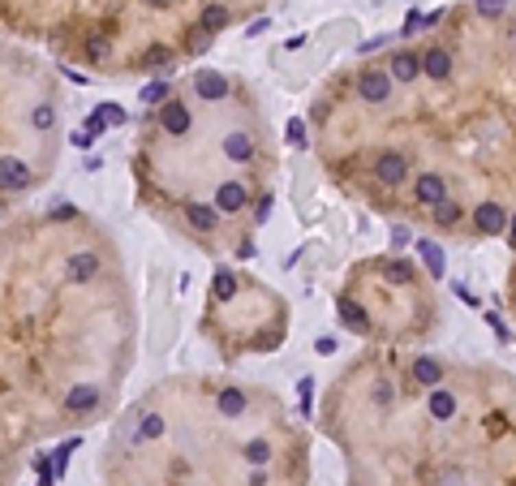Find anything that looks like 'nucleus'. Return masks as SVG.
<instances>
[{"instance_id":"f8f14e48","label":"nucleus","mask_w":516,"mask_h":486,"mask_svg":"<svg viewBox=\"0 0 516 486\" xmlns=\"http://www.w3.org/2000/svg\"><path fill=\"white\" fill-rule=\"evenodd\" d=\"M430 417L434 422H452V417H456V396L452 392H443V387H430Z\"/></svg>"},{"instance_id":"412c9836","label":"nucleus","mask_w":516,"mask_h":486,"mask_svg":"<svg viewBox=\"0 0 516 486\" xmlns=\"http://www.w3.org/2000/svg\"><path fill=\"white\" fill-rule=\"evenodd\" d=\"M434 211V224H439V229H456L460 224V202H452V198H443L439 207H430Z\"/></svg>"},{"instance_id":"2eb2a0df","label":"nucleus","mask_w":516,"mask_h":486,"mask_svg":"<svg viewBox=\"0 0 516 486\" xmlns=\"http://www.w3.org/2000/svg\"><path fill=\"white\" fill-rule=\"evenodd\" d=\"M392 73H396V82H413L417 73H422V56H413V52H400L392 60Z\"/></svg>"},{"instance_id":"0eeeda50","label":"nucleus","mask_w":516,"mask_h":486,"mask_svg":"<svg viewBox=\"0 0 516 486\" xmlns=\"http://www.w3.org/2000/svg\"><path fill=\"white\" fill-rule=\"evenodd\" d=\"M159 129H164V134H172V138H181V134H189V108L185 104H164L159 108Z\"/></svg>"},{"instance_id":"a211bd4d","label":"nucleus","mask_w":516,"mask_h":486,"mask_svg":"<svg viewBox=\"0 0 516 486\" xmlns=\"http://www.w3.org/2000/svg\"><path fill=\"white\" fill-rule=\"evenodd\" d=\"M211 293H215L220 301H233V297H237V271L220 267V271H215V280H211Z\"/></svg>"},{"instance_id":"423d86ee","label":"nucleus","mask_w":516,"mask_h":486,"mask_svg":"<svg viewBox=\"0 0 516 486\" xmlns=\"http://www.w3.org/2000/svg\"><path fill=\"white\" fill-rule=\"evenodd\" d=\"M413 194H417V202H422V207H439L447 198V185H443L439 172H422V176H417V185H413Z\"/></svg>"},{"instance_id":"f257e3e1","label":"nucleus","mask_w":516,"mask_h":486,"mask_svg":"<svg viewBox=\"0 0 516 486\" xmlns=\"http://www.w3.org/2000/svg\"><path fill=\"white\" fill-rule=\"evenodd\" d=\"M405 176H409V164H405V155H396V151H383L375 159V181L379 185H405Z\"/></svg>"},{"instance_id":"f3484780","label":"nucleus","mask_w":516,"mask_h":486,"mask_svg":"<svg viewBox=\"0 0 516 486\" xmlns=\"http://www.w3.org/2000/svg\"><path fill=\"white\" fill-rule=\"evenodd\" d=\"M340 323H344L349 332H357V336H362V332H370V319L357 310V301H349V297L340 301Z\"/></svg>"},{"instance_id":"ddd939ff","label":"nucleus","mask_w":516,"mask_h":486,"mask_svg":"<svg viewBox=\"0 0 516 486\" xmlns=\"http://www.w3.org/2000/svg\"><path fill=\"white\" fill-rule=\"evenodd\" d=\"M64 271H69L73 284H86L91 275H99V258H95V254H73L69 263H64Z\"/></svg>"},{"instance_id":"c756f323","label":"nucleus","mask_w":516,"mask_h":486,"mask_svg":"<svg viewBox=\"0 0 516 486\" xmlns=\"http://www.w3.org/2000/svg\"><path fill=\"white\" fill-rule=\"evenodd\" d=\"M478 9L486 13V18H499V13H504V0H478Z\"/></svg>"},{"instance_id":"39448f33","label":"nucleus","mask_w":516,"mask_h":486,"mask_svg":"<svg viewBox=\"0 0 516 486\" xmlns=\"http://www.w3.org/2000/svg\"><path fill=\"white\" fill-rule=\"evenodd\" d=\"M30 185V168L22 164V159L5 155L0 159V194H13V189H26Z\"/></svg>"},{"instance_id":"bb28decb","label":"nucleus","mask_w":516,"mask_h":486,"mask_svg":"<svg viewBox=\"0 0 516 486\" xmlns=\"http://www.w3.org/2000/svg\"><path fill=\"white\" fill-rule=\"evenodd\" d=\"M108 52H112V47H108V39H104V35H95V39H86V56H91V60H104Z\"/></svg>"},{"instance_id":"473e14b6","label":"nucleus","mask_w":516,"mask_h":486,"mask_svg":"<svg viewBox=\"0 0 516 486\" xmlns=\"http://www.w3.org/2000/svg\"><path fill=\"white\" fill-rule=\"evenodd\" d=\"M73 216H78L73 202H64V207H56V211H52V220H73Z\"/></svg>"},{"instance_id":"1a4fd4ad","label":"nucleus","mask_w":516,"mask_h":486,"mask_svg":"<svg viewBox=\"0 0 516 486\" xmlns=\"http://www.w3.org/2000/svg\"><path fill=\"white\" fill-rule=\"evenodd\" d=\"M185 220H189V229L211 233L215 224H220V207H215V202H189V207H185Z\"/></svg>"},{"instance_id":"2f4dec72","label":"nucleus","mask_w":516,"mask_h":486,"mask_svg":"<svg viewBox=\"0 0 516 486\" xmlns=\"http://www.w3.org/2000/svg\"><path fill=\"white\" fill-rule=\"evenodd\" d=\"M392 280H396V284H409V280H413V271H409L405 263H396V267H392Z\"/></svg>"},{"instance_id":"4be33fe9","label":"nucleus","mask_w":516,"mask_h":486,"mask_svg":"<svg viewBox=\"0 0 516 486\" xmlns=\"http://www.w3.org/2000/svg\"><path fill=\"white\" fill-rule=\"evenodd\" d=\"M417 250H422V258H426L430 275H443V250L434 246V241H417Z\"/></svg>"},{"instance_id":"5701e85b","label":"nucleus","mask_w":516,"mask_h":486,"mask_svg":"<svg viewBox=\"0 0 516 486\" xmlns=\"http://www.w3.org/2000/svg\"><path fill=\"white\" fill-rule=\"evenodd\" d=\"M30 125H35V129H52V125H56V108H52V104H35Z\"/></svg>"},{"instance_id":"aec40b11","label":"nucleus","mask_w":516,"mask_h":486,"mask_svg":"<svg viewBox=\"0 0 516 486\" xmlns=\"http://www.w3.org/2000/svg\"><path fill=\"white\" fill-rule=\"evenodd\" d=\"M198 26L207 30V35H215V30L228 26V9H224V5H207V9H202V18H198Z\"/></svg>"},{"instance_id":"c85d7f7f","label":"nucleus","mask_w":516,"mask_h":486,"mask_svg":"<svg viewBox=\"0 0 516 486\" xmlns=\"http://www.w3.org/2000/svg\"><path fill=\"white\" fill-rule=\"evenodd\" d=\"M284 138L293 142V147H305V125H301V121H288V129H284Z\"/></svg>"},{"instance_id":"7ed1b4c3","label":"nucleus","mask_w":516,"mask_h":486,"mask_svg":"<svg viewBox=\"0 0 516 486\" xmlns=\"http://www.w3.org/2000/svg\"><path fill=\"white\" fill-rule=\"evenodd\" d=\"M473 224H478V233H486V237H499L508 229V211L499 202H482V207H473Z\"/></svg>"},{"instance_id":"6ab92c4d","label":"nucleus","mask_w":516,"mask_h":486,"mask_svg":"<svg viewBox=\"0 0 516 486\" xmlns=\"http://www.w3.org/2000/svg\"><path fill=\"white\" fill-rule=\"evenodd\" d=\"M413 379L422 383V387H439L443 370H439V362H430V358H417V362H413Z\"/></svg>"},{"instance_id":"f704fd0d","label":"nucleus","mask_w":516,"mask_h":486,"mask_svg":"<svg viewBox=\"0 0 516 486\" xmlns=\"http://www.w3.org/2000/svg\"><path fill=\"white\" fill-rule=\"evenodd\" d=\"M508 246L516 250V216H512V224H508Z\"/></svg>"},{"instance_id":"9b49d317","label":"nucleus","mask_w":516,"mask_h":486,"mask_svg":"<svg viewBox=\"0 0 516 486\" xmlns=\"http://www.w3.org/2000/svg\"><path fill=\"white\" fill-rule=\"evenodd\" d=\"M224 159H233V164H250V159H254V138L241 134V129L228 134V138H224Z\"/></svg>"},{"instance_id":"72a5a7b5","label":"nucleus","mask_w":516,"mask_h":486,"mask_svg":"<svg viewBox=\"0 0 516 486\" xmlns=\"http://www.w3.org/2000/svg\"><path fill=\"white\" fill-rule=\"evenodd\" d=\"M314 349H318V353H331V349H336V340H331V336H318V340H314Z\"/></svg>"},{"instance_id":"c9c22d12","label":"nucleus","mask_w":516,"mask_h":486,"mask_svg":"<svg viewBox=\"0 0 516 486\" xmlns=\"http://www.w3.org/2000/svg\"><path fill=\"white\" fill-rule=\"evenodd\" d=\"M147 5H172V0H147Z\"/></svg>"},{"instance_id":"6e6552de","label":"nucleus","mask_w":516,"mask_h":486,"mask_svg":"<svg viewBox=\"0 0 516 486\" xmlns=\"http://www.w3.org/2000/svg\"><path fill=\"white\" fill-rule=\"evenodd\" d=\"M194 95H198V100H224V95H228V78L215 73V69H198V78H194Z\"/></svg>"},{"instance_id":"a878e982","label":"nucleus","mask_w":516,"mask_h":486,"mask_svg":"<svg viewBox=\"0 0 516 486\" xmlns=\"http://www.w3.org/2000/svg\"><path fill=\"white\" fill-rule=\"evenodd\" d=\"M95 112H99L108 125H125V108H121V104H99Z\"/></svg>"},{"instance_id":"b1692460","label":"nucleus","mask_w":516,"mask_h":486,"mask_svg":"<svg viewBox=\"0 0 516 486\" xmlns=\"http://www.w3.org/2000/svg\"><path fill=\"white\" fill-rule=\"evenodd\" d=\"M246 461H250V465H267V461H271V448H267L263 439H250V443H246Z\"/></svg>"},{"instance_id":"4468645a","label":"nucleus","mask_w":516,"mask_h":486,"mask_svg":"<svg viewBox=\"0 0 516 486\" xmlns=\"http://www.w3.org/2000/svg\"><path fill=\"white\" fill-rule=\"evenodd\" d=\"M422 73H430L434 82H443V78L452 73V56L443 52V47H430V52L422 56Z\"/></svg>"},{"instance_id":"dca6fc26","label":"nucleus","mask_w":516,"mask_h":486,"mask_svg":"<svg viewBox=\"0 0 516 486\" xmlns=\"http://www.w3.org/2000/svg\"><path fill=\"white\" fill-rule=\"evenodd\" d=\"M246 392H241V387H224V392H220V413L224 417H241V413H246Z\"/></svg>"},{"instance_id":"393cba45","label":"nucleus","mask_w":516,"mask_h":486,"mask_svg":"<svg viewBox=\"0 0 516 486\" xmlns=\"http://www.w3.org/2000/svg\"><path fill=\"white\" fill-rule=\"evenodd\" d=\"M159 435H164V417L147 413V417H142V439H159Z\"/></svg>"},{"instance_id":"20e7f679","label":"nucleus","mask_w":516,"mask_h":486,"mask_svg":"<svg viewBox=\"0 0 516 486\" xmlns=\"http://www.w3.org/2000/svg\"><path fill=\"white\" fill-rule=\"evenodd\" d=\"M215 207L224 216H237V211H246L250 207V194H246V185L241 181H224L220 189H215Z\"/></svg>"},{"instance_id":"cd10ccee","label":"nucleus","mask_w":516,"mask_h":486,"mask_svg":"<svg viewBox=\"0 0 516 486\" xmlns=\"http://www.w3.org/2000/svg\"><path fill=\"white\" fill-rule=\"evenodd\" d=\"M155 100H168V82H151V86H142V104H155Z\"/></svg>"},{"instance_id":"9d476101","label":"nucleus","mask_w":516,"mask_h":486,"mask_svg":"<svg viewBox=\"0 0 516 486\" xmlns=\"http://www.w3.org/2000/svg\"><path fill=\"white\" fill-rule=\"evenodd\" d=\"M95 404H99V387H91V383H78V387H69V396H64V409L69 413H91Z\"/></svg>"},{"instance_id":"7c9ffc66","label":"nucleus","mask_w":516,"mask_h":486,"mask_svg":"<svg viewBox=\"0 0 516 486\" xmlns=\"http://www.w3.org/2000/svg\"><path fill=\"white\" fill-rule=\"evenodd\" d=\"M168 60H172L168 47H151V52H147V65H168Z\"/></svg>"},{"instance_id":"f03ea898","label":"nucleus","mask_w":516,"mask_h":486,"mask_svg":"<svg viewBox=\"0 0 516 486\" xmlns=\"http://www.w3.org/2000/svg\"><path fill=\"white\" fill-rule=\"evenodd\" d=\"M357 95L366 104H383L387 95H392V73H383V69H366L357 78Z\"/></svg>"}]
</instances>
